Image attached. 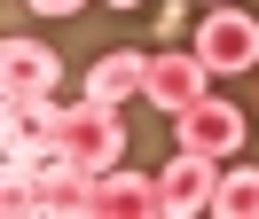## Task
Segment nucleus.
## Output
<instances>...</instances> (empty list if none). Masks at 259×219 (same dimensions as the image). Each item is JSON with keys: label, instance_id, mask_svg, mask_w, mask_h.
I'll list each match as a JSON object with an SVG mask.
<instances>
[{"label": "nucleus", "instance_id": "nucleus-3", "mask_svg": "<svg viewBox=\"0 0 259 219\" xmlns=\"http://www.w3.org/2000/svg\"><path fill=\"white\" fill-rule=\"evenodd\" d=\"M181 149H204V156H236L243 149V110L204 94L196 110H181Z\"/></svg>", "mask_w": 259, "mask_h": 219}, {"label": "nucleus", "instance_id": "nucleus-10", "mask_svg": "<svg viewBox=\"0 0 259 219\" xmlns=\"http://www.w3.org/2000/svg\"><path fill=\"white\" fill-rule=\"evenodd\" d=\"M24 8H39V16H71L79 0H24Z\"/></svg>", "mask_w": 259, "mask_h": 219}, {"label": "nucleus", "instance_id": "nucleus-7", "mask_svg": "<svg viewBox=\"0 0 259 219\" xmlns=\"http://www.w3.org/2000/svg\"><path fill=\"white\" fill-rule=\"evenodd\" d=\"M212 165H220V156H204V149H181L173 165L157 172V180H165V211H212V180H220Z\"/></svg>", "mask_w": 259, "mask_h": 219}, {"label": "nucleus", "instance_id": "nucleus-2", "mask_svg": "<svg viewBox=\"0 0 259 219\" xmlns=\"http://www.w3.org/2000/svg\"><path fill=\"white\" fill-rule=\"evenodd\" d=\"M196 63H204V71H251V63H259V16L212 8L204 31H196Z\"/></svg>", "mask_w": 259, "mask_h": 219}, {"label": "nucleus", "instance_id": "nucleus-6", "mask_svg": "<svg viewBox=\"0 0 259 219\" xmlns=\"http://www.w3.org/2000/svg\"><path fill=\"white\" fill-rule=\"evenodd\" d=\"M87 211H118V219L165 211V180H134V172H95V180H87Z\"/></svg>", "mask_w": 259, "mask_h": 219}, {"label": "nucleus", "instance_id": "nucleus-1", "mask_svg": "<svg viewBox=\"0 0 259 219\" xmlns=\"http://www.w3.org/2000/svg\"><path fill=\"white\" fill-rule=\"evenodd\" d=\"M118 149H126V125H118L110 102H79V110L63 118V156H71L79 172H110Z\"/></svg>", "mask_w": 259, "mask_h": 219}, {"label": "nucleus", "instance_id": "nucleus-9", "mask_svg": "<svg viewBox=\"0 0 259 219\" xmlns=\"http://www.w3.org/2000/svg\"><path fill=\"white\" fill-rule=\"evenodd\" d=\"M212 211L220 219H259V172H220L212 180Z\"/></svg>", "mask_w": 259, "mask_h": 219}, {"label": "nucleus", "instance_id": "nucleus-11", "mask_svg": "<svg viewBox=\"0 0 259 219\" xmlns=\"http://www.w3.org/2000/svg\"><path fill=\"white\" fill-rule=\"evenodd\" d=\"M110 8H142V0H110Z\"/></svg>", "mask_w": 259, "mask_h": 219}, {"label": "nucleus", "instance_id": "nucleus-5", "mask_svg": "<svg viewBox=\"0 0 259 219\" xmlns=\"http://www.w3.org/2000/svg\"><path fill=\"white\" fill-rule=\"evenodd\" d=\"M0 86H8V102H48L55 55H48L39 39H8V47H0Z\"/></svg>", "mask_w": 259, "mask_h": 219}, {"label": "nucleus", "instance_id": "nucleus-4", "mask_svg": "<svg viewBox=\"0 0 259 219\" xmlns=\"http://www.w3.org/2000/svg\"><path fill=\"white\" fill-rule=\"evenodd\" d=\"M204 63H196V55H149V102H157V110H173V118H181V110H196V102H204Z\"/></svg>", "mask_w": 259, "mask_h": 219}, {"label": "nucleus", "instance_id": "nucleus-8", "mask_svg": "<svg viewBox=\"0 0 259 219\" xmlns=\"http://www.w3.org/2000/svg\"><path fill=\"white\" fill-rule=\"evenodd\" d=\"M149 86V55H102L95 71H87V102H134V94Z\"/></svg>", "mask_w": 259, "mask_h": 219}]
</instances>
